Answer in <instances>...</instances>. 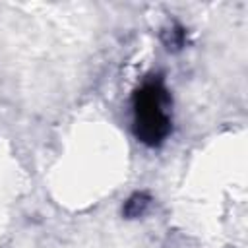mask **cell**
Returning a JSON list of instances; mask_svg holds the SVG:
<instances>
[{"label": "cell", "instance_id": "cell-1", "mask_svg": "<svg viewBox=\"0 0 248 248\" xmlns=\"http://www.w3.org/2000/svg\"><path fill=\"white\" fill-rule=\"evenodd\" d=\"M134 132L151 147L163 143L170 134V97L161 79H151L136 91Z\"/></svg>", "mask_w": 248, "mask_h": 248}, {"label": "cell", "instance_id": "cell-3", "mask_svg": "<svg viewBox=\"0 0 248 248\" xmlns=\"http://www.w3.org/2000/svg\"><path fill=\"white\" fill-rule=\"evenodd\" d=\"M163 43L169 50H178L184 45V31L180 27H170L163 33Z\"/></svg>", "mask_w": 248, "mask_h": 248}, {"label": "cell", "instance_id": "cell-2", "mask_svg": "<svg viewBox=\"0 0 248 248\" xmlns=\"http://www.w3.org/2000/svg\"><path fill=\"white\" fill-rule=\"evenodd\" d=\"M149 203H151V198H149L145 192H136V194H132V196L126 200V203H124V207H122V213H124L128 219L141 217V215L147 211Z\"/></svg>", "mask_w": 248, "mask_h": 248}]
</instances>
